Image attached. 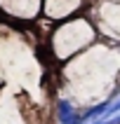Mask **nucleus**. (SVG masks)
Returning a JSON list of instances; mask_svg holds the SVG:
<instances>
[{
	"label": "nucleus",
	"mask_w": 120,
	"mask_h": 124,
	"mask_svg": "<svg viewBox=\"0 0 120 124\" xmlns=\"http://www.w3.org/2000/svg\"><path fill=\"white\" fill-rule=\"evenodd\" d=\"M118 110H120V98L115 101V103H111V105H108V110H106V115H104V117H111V115H115Z\"/></svg>",
	"instance_id": "1"
}]
</instances>
